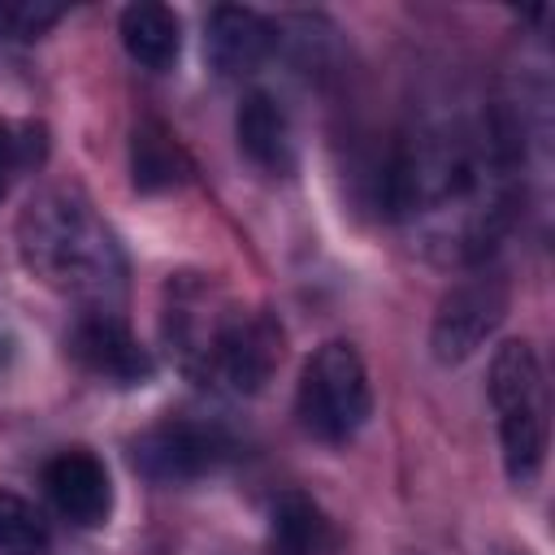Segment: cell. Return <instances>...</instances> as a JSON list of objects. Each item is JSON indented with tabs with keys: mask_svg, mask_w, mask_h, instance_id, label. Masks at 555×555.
<instances>
[{
	"mask_svg": "<svg viewBox=\"0 0 555 555\" xmlns=\"http://www.w3.org/2000/svg\"><path fill=\"white\" fill-rule=\"evenodd\" d=\"M17 238L22 260L35 278L82 299L87 312H117V299L126 291V260L82 195L48 191L30 199Z\"/></svg>",
	"mask_w": 555,
	"mask_h": 555,
	"instance_id": "6da1fadb",
	"label": "cell"
},
{
	"mask_svg": "<svg viewBox=\"0 0 555 555\" xmlns=\"http://www.w3.org/2000/svg\"><path fill=\"white\" fill-rule=\"evenodd\" d=\"M490 403L499 412L503 468L512 486H533L546 464V382L529 343L512 338L490 360Z\"/></svg>",
	"mask_w": 555,
	"mask_h": 555,
	"instance_id": "7a4b0ae2",
	"label": "cell"
},
{
	"mask_svg": "<svg viewBox=\"0 0 555 555\" xmlns=\"http://www.w3.org/2000/svg\"><path fill=\"white\" fill-rule=\"evenodd\" d=\"M373 408L364 360L351 343H325L299 373V421L321 442H347Z\"/></svg>",
	"mask_w": 555,
	"mask_h": 555,
	"instance_id": "3957f363",
	"label": "cell"
},
{
	"mask_svg": "<svg viewBox=\"0 0 555 555\" xmlns=\"http://www.w3.org/2000/svg\"><path fill=\"white\" fill-rule=\"evenodd\" d=\"M278 360H282V330L264 312H243V308L221 304L199 347L195 373L217 377L238 395H256L273 377Z\"/></svg>",
	"mask_w": 555,
	"mask_h": 555,
	"instance_id": "277c9868",
	"label": "cell"
},
{
	"mask_svg": "<svg viewBox=\"0 0 555 555\" xmlns=\"http://www.w3.org/2000/svg\"><path fill=\"white\" fill-rule=\"evenodd\" d=\"M230 455V438L204 421H160L130 442V464L156 486H182L212 473Z\"/></svg>",
	"mask_w": 555,
	"mask_h": 555,
	"instance_id": "5b68a950",
	"label": "cell"
},
{
	"mask_svg": "<svg viewBox=\"0 0 555 555\" xmlns=\"http://www.w3.org/2000/svg\"><path fill=\"white\" fill-rule=\"evenodd\" d=\"M503 312H507V286H503V278H494V273L464 278L438 304L434 334H429L434 360H442V364L468 360L494 334V325L503 321Z\"/></svg>",
	"mask_w": 555,
	"mask_h": 555,
	"instance_id": "8992f818",
	"label": "cell"
},
{
	"mask_svg": "<svg viewBox=\"0 0 555 555\" xmlns=\"http://www.w3.org/2000/svg\"><path fill=\"white\" fill-rule=\"evenodd\" d=\"M69 356L113 386H143L156 369L117 312H82L69 330Z\"/></svg>",
	"mask_w": 555,
	"mask_h": 555,
	"instance_id": "52a82bcc",
	"label": "cell"
},
{
	"mask_svg": "<svg viewBox=\"0 0 555 555\" xmlns=\"http://www.w3.org/2000/svg\"><path fill=\"white\" fill-rule=\"evenodd\" d=\"M43 490L56 503V512L82 529L104 525L108 507H113V486L104 464L91 451H61L48 460L43 468Z\"/></svg>",
	"mask_w": 555,
	"mask_h": 555,
	"instance_id": "ba28073f",
	"label": "cell"
},
{
	"mask_svg": "<svg viewBox=\"0 0 555 555\" xmlns=\"http://www.w3.org/2000/svg\"><path fill=\"white\" fill-rule=\"evenodd\" d=\"M273 52V26L243 4H221L208 13L204 26V56L221 78H243L251 74L264 56Z\"/></svg>",
	"mask_w": 555,
	"mask_h": 555,
	"instance_id": "9c48e42d",
	"label": "cell"
},
{
	"mask_svg": "<svg viewBox=\"0 0 555 555\" xmlns=\"http://www.w3.org/2000/svg\"><path fill=\"white\" fill-rule=\"evenodd\" d=\"M234 134L238 147L251 165L269 169V173H286L295 165V143H291V121L282 113V104L269 91H247L234 117Z\"/></svg>",
	"mask_w": 555,
	"mask_h": 555,
	"instance_id": "30bf717a",
	"label": "cell"
},
{
	"mask_svg": "<svg viewBox=\"0 0 555 555\" xmlns=\"http://www.w3.org/2000/svg\"><path fill=\"white\" fill-rule=\"evenodd\" d=\"M338 529L325 507L299 490L278 494L269 507V551L273 555H334Z\"/></svg>",
	"mask_w": 555,
	"mask_h": 555,
	"instance_id": "8fae6325",
	"label": "cell"
},
{
	"mask_svg": "<svg viewBox=\"0 0 555 555\" xmlns=\"http://www.w3.org/2000/svg\"><path fill=\"white\" fill-rule=\"evenodd\" d=\"M121 43L130 52V61H139L143 69H173L178 52H182V26L178 13L169 4L156 0H139L121 9Z\"/></svg>",
	"mask_w": 555,
	"mask_h": 555,
	"instance_id": "7c38bea8",
	"label": "cell"
},
{
	"mask_svg": "<svg viewBox=\"0 0 555 555\" xmlns=\"http://www.w3.org/2000/svg\"><path fill=\"white\" fill-rule=\"evenodd\" d=\"M191 173V160L182 143L160 126V121H139L130 134V182L143 195H160L182 186Z\"/></svg>",
	"mask_w": 555,
	"mask_h": 555,
	"instance_id": "4fadbf2b",
	"label": "cell"
},
{
	"mask_svg": "<svg viewBox=\"0 0 555 555\" xmlns=\"http://www.w3.org/2000/svg\"><path fill=\"white\" fill-rule=\"evenodd\" d=\"M48 551V520L22 494L0 490V555H43Z\"/></svg>",
	"mask_w": 555,
	"mask_h": 555,
	"instance_id": "5bb4252c",
	"label": "cell"
},
{
	"mask_svg": "<svg viewBox=\"0 0 555 555\" xmlns=\"http://www.w3.org/2000/svg\"><path fill=\"white\" fill-rule=\"evenodd\" d=\"M35 160H43V126H13L0 117V199L17 178V169Z\"/></svg>",
	"mask_w": 555,
	"mask_h": 555,
	"instance_id": "9a60e30c",
	"label": "cell"
},
{
	"mask_svg": "<svg viewBox=\"0 0 555 555\" xmlns=\"http://www.w3.org/2000/svg\"><path fill=\"white\" fill-rule=\"evenodd\" d=\"M61 17V4L48 0H0V39H39Z\"/></svg>",
	"mask_w": 555,
	"mask_h": 555,
	"instance_id": "2e32d148",
	"label": "cell"
},
{
	"mask_svg": "<svg viewBox=\"0 0 555 555\" xmlns=\"http://www.w3.org/2000/svg\"><path fill=\"white\" fill-rule=\"evenodd\" d=\"M9 356H13V351H9V338H0V369L9 364Z\"/></svg>",
	"mask_w": 555,
	"mask_h": 555,
	"instance_id": "e0dca14e",
	"label": "cell"
}]
</instances>
